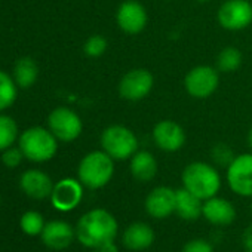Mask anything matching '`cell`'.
<instances>
[{"label":"cell","mask_w":252,"mask_h":252,"mask_svg":"<svg viewBox=\"0 0 252 252\" xmlns=\"http://www.w3.org/2000/svg\"><path fill=\"white\" fill-rule=\"evenodd\" d=\"M119 222L104 208H94L85 212L76 224V239L88 249H99L116 240Z\"/></svg>","instance_id":"6da1fadb"},{"label":"cell","mask_w":252,"mask_h":252,"mask_svg":"<svg viewBox=\"0 0 252 252\" xmlns=\"http://www.w3.org/2000/svg\"><path fill=\"white\" fill-rule=\"evenodd\" d=\"M181 183L186 190L202 200L217 196L221 190V175L215 165L200 160L191 162L184 168Z\"/></svg>","instance_id":"7a4b0ae2"},{"label":"cell","mask_w":252,"mask_h":252,"mask_svg":"<svg viewBox=\"0 0 252 252\" xmlns=\"http://www.w3.org/2000/svg\"><path fill=\"white\" fill-rule=\"evenodd\" d=\"M114 175V159L104 150H94L82 158L77 166V178L89 190L105 187Z\"/></svg>","instance_id":"3957f363"},{"label":"cell","mask_w":252,"mask_h":252,"mask_svg":"<svg viewBox=\"0 0 252 252\" xmlns=\"http://www.w3.org/2000/svg\"><path fill=\"white\" fill-rule=\"evenodd\" d=\"M18 147L27 160L43 163L55 158L58 152V140L49 129L42 126H33L20 135Z\"/></svg>","instance_id":"277c9868"},{"label":"cell","mask_w":252,"mask_h":252,"mask_svg":"<svg viewBox=\"0 0 252 252\" xmlns=\"http://www.w3.org/2000/svg\"><path fill=\"white\" fill-rule=\"evenodd\" d=\"M138 138L123 125H111L101 134V149L114 160H129L138 152Z\"/></svg>","instance_id":"5b68a950"},{"label":"cell","mask_w":252,"mask_h":252,"mask_svg":"<svg viewBox=\"0 0 252 252\" xmlns=\"http://www.w3.org/2000/svg\"><path fill=\"white\" fill-rule=\"evenodd\" d=\"M48 129L58 141L71 143L77 140L83 131L80 116L68 107H57L48 116Z\"/></svg>","instance_id":"8992f818"},{"label":"cell","mask_w":252,"mask_h":252,"mask_svg":"<svg viewBox=\"0 0 252 252\" xmlns=\"http://www.w3.org/2000/svg\"><path fill=\"white\" fill-rule=\"evenodd\" d=\"M220 85L218 68L212 65H197L191 68L184 77V88L187 94L196 99H206L215 94Z\"/></svg>","instance_id":"52a82bcc"},{"label":"cell","mask_w":252,"mask_h":252,"mask_svg":"<svg viewBox=\"0 0 252 252\" xmlns=\"http://www.w3.org/2000/svg\"><path fill=\"white\" fill-rule=\"evenodd\" d=\"M227 169V184L240 197H252V153L237 155Z\"/></svg>","instance_id":"ba28073f"},{"label":"cell","mask_w":252,"mask_h":252,"mask_svg":"<svg viewBox=\"0 0 252 252\" xmlns=\"http://www.w3.org/2000/svg\"><path fill=\"white\" fill-rule=\"evenodd\" d=\"M217 20L224 30H245L252 24V3L248 0H227L220 6Z\"/></svg>","instance_id":"9c48e42d"},{"label":"cell","mask_w":252,"mask_h":252,"mask_svg":"<svg viewBox=\"0 0 252 252\" xmlns=\"http://www.w3.org/2000/svg\"><path fill=\"white\" fill-rule=\"evenodd\" d=\"M155 86V76L146 68H132L119 82V94L126 101L144 99Z\"/></svg>","instance_id":"30bf717a"},{"label":"cell","mask_w":252,"mask_h":252,"mask_svg":"<svg viewBox=\"0 0 252 252\" xmlns=\"http://www.w3.org/2000/svg\"><path fill=\"white\" fill-rule=\"evenodd\" d=\"M83 193L85 186L79 181V178H63L54 184L49 199L57 211L70 212L82 203Z\"/></svg>","instance_id":"8fae6325"},{"label":"cell","mask_w":252,"mask_h":252,"mask_svg":"<svg viewBox=\"0 0 252 252\" xmlns=\"http://www.w3.org/2000/svg\"><path fill=\"white\" fill-rule=\"evenodd\" d=\"M153 141L155 144L166 153L178 152L186 144V132L183 126L174 120H160L153 128Z\"/></svg>","instance_id":"7c38bea8"},{"label":"cell","mask_w":252,"mask_h":252,"mask_svg":"<svg viewBox=\"0 0 252 252\" xmlns=\"http://www.w3.org/2000/svg\"><path fill=\"white\" fill-rule=\"evenodd\" d=\"M177 190L168 186L155 187L144 200V208L149 217L155 220H165L175 214Z\"/></svg>","instance_id":"4fadbf2b"},{"label":"cell","mask_w":252,"mask_h":252,"mask_svg":"<svg viewBox=\"0 0 252 252\" xmlns=\"http://www.w3.org/2000/svg\"><path fill=\"white\" fill-rule=\"evenodd\" d=\"M147 20L149 17L146 8L134 0L123 2L116 12V23L119 29L128 34L141 33L147 26Z\"/></svg>","instance_id":"5bb4252c"},{"label":"cell","mask_w":252,"mask_h":252,"mask_svg":"<svg viewBox=\"0 0 252 252\" xmlns=\"http://www.w3.org/2000/svg\"><path fill=\"white\" fill-rule=\"evenodd\" d=\"M202 217L215 227H227L236 221L237 211L236 206L225 197H220L218 194L203 200Z\"/></svg>","instance_id":"9a60e30c"},{"label":"cell","mask_w":252,"mask_h":252,"mask_svg":"<svg viewBox=\"0 0 252 252\" xmlns=\"http://www.w3.org/2000/svg\"><path fill=\"white\" fill-rule=\"evenodd\" d=\"M40 239L46 248L63 251L67 249L76 239V228L64 220H52L45 224Z\"/></svg>","instance_id":"2e32d148"},{"label":"cell","mask_w":252,"mask_h":252,"mask_svg":"<svg viewBox=\"0 0 252 252\" xmlns=\"http://www.w3.org/2000/svg\"><path fill=\"white\" fill-rule=\"evenodd\" d=\"M156 240V233L153 227L144 221H135L129 224L122 233V245L135 252L146 251L153 246Z\"/></svg>","instance_id":"e0dca14e"},{"label":"cell","mask_w":252,"mask_h":252,"mask_svg":"<svg viewBox=\"0 0 252 252\" xmlns=\"http://www.w3.org/2000/svg\"><path fill=\"white\" fill-rule=\"evenodd\" d=\"M21 190L34 200H43L51 197L54 190L52 178L40 169H29L20 178Z\"/></svg>","instance_id":"ac0fdd59"},{"label":"cell","mask_w":252,"mask_h":252,"mask_svg":"<svg viewBox=\"0 0 252 252\" xmlns=\"http://www.w3.org/2000/svg\"><path fill=\"white\" fill-rule=\"evenodd\" d=\"M158 160L149 150H138L129 159V171L140 183H150L158 175Z\"/></svg>","instance_id":"d6986e66"},{"label":"cell","mask_w":252,"mask_h":252,"mask_svg":"<svg viewBox=\"0 0 252 252\" xmlns=\"http://www.w3.org/2000/svg\"><path fill=\"white\" fill-rule=\"evenodd\" d=\"M203 200L186 190L184 187L177 190V203L175 214L184 221H196L202 217Z\"/></svg>","instance_id":"ffe728a7"},{"label":"cell","mask_w":252,"mask_h":252,"mask_svg":"<svg viewBox=\"0 0 252 252\" xmlns=\"http://www.w3.org/2000/svg\"><path fill=\"white\" fill-rule=\"evenodd\" d=\"M12 77L18 88H21V89L32 88L39 77V67H37L36 61L30 57L20 58L14 65Z\"/></svg>","instance_id":"44dd1931"},{"label":"cell","mask_w":252,"mask_h":252,"mask_svg":"<svg viewBox=\"0 0 252 252\" xmlns=\"http://www.w3.org/2000/svg\"><path fill=\"white\" fill-rule=\"evenodd\" d=\"M20 138L18 125L14 117L8 114H0V152L12 147Z\"/></svg>","instance_id":"7402d4cb"},{"label":"cell","mask_w":252,"mask_h":252,"mask_svg":"<svg viewBox=\"0 0 252 252\" xmlns=\"http://www.w3.org/2000/svg\"><path fill=\"white\" fill-rule=\"evenodd\" d=\"M18 95V86L6 71L0 70V111L9 108Z\"/></svg>","instance_id":"603a6c76"},{"label":"cell","mask_w":252,"mask_h":252,"mask_svg":"<svg viewBox=\"0 0 252 252\" xmlns=\"http://www.w3.org/2000/svg\"><path fill=\"white\" fill-rule=\"evenodd\" d=\"M242 65V52L234 46L221 49L217 57V68L222 73H233Z\"/></svg>","instance_id":"cb8c5ba5"},{"label":"cell","mask_w":252,"mask_h":252,"mask_svg":"<svg viewBox=\"0 0 252 252\" xmlns=\"http://www.w3.org/2000/svg\"><path fill=\"white\" fill-rule=\"evenodd\" d=\"M45 218L40 212L37 211H27L23 214L20 220V227L27 236H40L43 228H45Z\"/></svg>","instance_id":"d4e9b609"},{"label":"cell","mask_w":252,"mask_h":252,"mask_svg":"<svg viewBox=\"0 0 252 252\" xmlns=\"http://www.w3.org/2000/svg\"><path fill=\"white\" fill-rule=\"evenodd\" d=\"M108 46V42L104 36L101 34H94L91 37H88V40L83 45V52L91 57V58H98L101 55L105 54Z\"/></svg>","instance_id":"484cf974"},{"label":"cell","mask_w":252,"mask_h":252,"mask_svg":"<svg viewBox=\"0 0 252 252\" xmlns=\"http://www.w3.org/2000/svg\"><path fill=\"white\" fill-rule=\"evenodd\" d=\"M211 158H212L214 165L227 168V166L231 163V160L236 158V155L233 153V150H231L227 144L220 143V144H217V146L212 147V150H211Z\"/></svg>","instance_id":"4316f807"},{"label":"cell","mask_w":252,"mask_h":252,"mask_svg":"<svg viewBox=\"0 0 252 252\" xmlns=\"http://www.w3.org/2000/svg\"><path fill=\"white\" fill-rule=\"evenodd\" d=\"M23 159H24V155H23L20 147L12 146V147L6 149L5 152H2V163L9 169H14L17 166H20Z\"/></svg>","instance_id":"83f0119b"},{"label":"cell","mask_w":252,"mask_h":252,"mask_svg":"<svg viewBox=\"0 0 252 252\" xmlns=\"http://www.w3.org/2000/svg\"><path fill=\"white\" fill-rule=\"evenodd\" d=\"M181 252H215V248L212 242L197 237V239H191L186 242Z\"/></svg>","instance_id":"f1b7e54d"},{"label":"cell","mask_w":252,"mask_h":252,"mask_svg":"<svg viewBox=\"0 0 252 252\" xmlns=\"http://www.w3.org/2000/svg\"><path fill=\"white\" fill-rule=\"evenodd\" d=\"M242 243L245 249H252V224L245 228L243 236H242Z\"/></svg>","instance_id":"f546056e"},{"label":"cell","mask_w":252,"mask_h":252,"mask_svg":"<svg viewBox=\"0 0 252 252\" xmlns=\"http://www.w3.org/2000/svg\"><path fill=\"white\" fill-rule=\"evenodd\" d=\"M99 249H101L102 252H119V246L116 245V240H113V242L104 245V246L99 248Z\"/></svg>","instance_id":"4dcf8cb0"},{"label":"cell","mask_w":252,"mask_h":252,"mask_svg":"<svg viewBox=\"0 0 252 252\" xmlns=\"http://www.w3.org/2000/svg\"><path fill=\"white\" fill-rule=\"evenodd\" d=\"M246 141H248V147H249V150H251V153H252V128L249 129V132H248V138H246Z\"/></svg>","instance_id":"1f68e13d"},{"label":"cell","mask_w":252,"mask_h":252,"mask_svg":"<svg viewBox=\"0 0 252 252\" xmlns=\"http://www.w3.org/2000/svg\"><path fill=\"white\" fill-rule=\"evenodd\" d=\"M91 252H102L101 249H91Z\"/></svg>","instance_id":"d6a6232c"},{"label":"cell","mask_w":252,"mask_h":252,"mask_svg":"<svg viewBox=\"0 0 252 252\" xmlns=\"http://www.w3.org/2000/svg\"><path fill=\"white\" fill-rule=\"evenodd\" d=\"M199 2H203L205 3V2H211V0H199Z\"/></svg>","instance_id":"836d02e7"},{"label":"cell","mask_w":252,"mask_h":252,"mask_svg":"<svg viewBox=\"0 0 252 252\" xmlns=\"http://www.w3.org/2000/svg\"><path fill=\"white\" fill-rule=\"evenodd\" d=\"M245 252H252V249H245Z\"/></svg>","instance_id":"e575fe53"},{"label":"cell","mask_w":252,"mask_h":252,"mask_svg":"<svg viewBox=\"0 0 252 252\" xmlns=\"http://www.w3.org/2000/svg\"><path fill=\"white\" fill-rule=\"evenodd\" d=\"M251 214H252V202H251Z\"/></svg>","instance_id":"d590c367"}]
</instances>
